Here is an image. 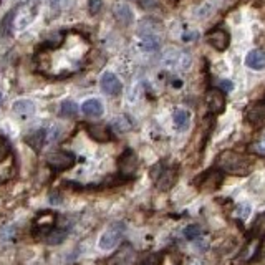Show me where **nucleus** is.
Listing matches in <instances>:
<instances>
[{
    "label": "nucleus",
    "instance_id": "28",
    "mask_svg": "<svg viewBox=\"0 0 265 265\" xmlns=\"http://www.w3.org/2000/svg\"><path fill=\"white\" fill-rule=\"evenodd\" d=\"M252 149H254L257 154H262V156H265V135L258 139L257 143H254V146H252Z\"/></svg>",
    "mask_w": 265,
    "mask_h": 265
},
{
    "label": "nucleus",
    "instance_id": "5",
    "mask_svg": "<svg viewBox=\"0 0 265 265\" xmlns=\"http://www.w3.org/2000/svg\"><path fill=\"white\" fill-rule=\"evenodd\" d=\"M222 181H224V172L221 169L214 168L201 174V177H199L196 182L199 184V188L204 191H216L222 186Z\"/></svg>",
    "mask_w": 265,
    "mask_h": 265
},
{
    "label": "nucleus",
    "instance_id": "22",
    "mask_svg": "<svg viewBox=\"0 0 265 265\" xmlns=\"http://www.w3.org/2000/svg\"><path fill=\"white\" fill-rule=\"evenodd\" d=\"M65 237H66V230L65 229H53L48 235L45 237V241H46V244H62L63 241H65Z\"/></svg>",
    "mask_w": 265,
    "mask_h": 265
},
{
    "label": "nucleus",
    "instance_id": "18",
    "mask_svg": "<svg viewBox=\"0 0 265 265\" xmlns=\"http://www.w3.org/2000/svg\"><path fill=\"white\" fill-rule=\"evenodd\" d=\"M172 121H174V128L182 131L189 126V121H191V115L186 110H176L174 115H172Z\"/></svg>",
    "mask_w": 265,
    "mask_h": 265
},
{
    "label": "nucleus",
    "instance_id": "2",
    "mask_svg": "<svg viewBox=\"0 0 265 265\" xmlns=\"http://www.w3.org/2000/svg\"><path fill=\"white\" fill-rule=\"evenodd\" d=\"M126 225L123 222H113L108 229H106L101 237H99L98 245L101 250H113L116 245L121 242V238L124 235Z\"/></svg>",
    "mask_w": 265,
    "mask_h": 265
},
{
    "label": "nucleus",
    "instance_id": "33",
    "mask_svg": "<svg viewBox=\"0 0 265 265\" xmlns=\"http://www.w3.org/2000/svg\"><path fill=\"white\" fill-rule=\"evenodd\" d=\"M258 255L265 257V235H263V238L260 241V249H258Z\"/></svg>",
    "mask_w": 265,
    "mask_h": 265
},
{
    "label": "nucleus",
    "instance_id": "7",
    "mask_svg": "<svg viewBox=\"0 0 265 265\" xmlns=\"http://www.w3.org/2000/svg\"><path fill=\"white\" fill-rule=\"evenodd\" d=\"M207 42L217 51H224L227 50V46L230 43V35L224 29H216L207 33Z\"/></svg>",
    "mask_w": 265,
    "mask_h": 265
},
{
    "label": "nucleus",
    "instance_id": "6",
    "mask_svg": "<svg viewBox=\"0 0 265 265\" xmlns=\"http://www.w3.org/2000/svg\"><path fill=\"white\" fill-rule=\"evenodd\" d=\"M99 86H101L103 93H106V95L110 96H116L121 93V82H119V78L115 75V73L111 71H106L103 73L101 80H99Z\"/></svg>",
    "mask_w": 265,
    "mask_h": 265
},
{
    "label": "nucleus",
    "instance_id": "23",
    "mask_svg": "<svg viewBox=\"0 0 265 265\" xmlns=\"http://www.w3.org/2000/svg\"><path fill=\"white\" fill-rule=\"evenodd\" d=\"M202 234V229L199 227V225L192 224V225H188V227L184 229V237L188 238V241H196Z\"/></svg>",
    "mask_w": 265,
    "mask_h": 265
},
{
    "label": "nucleus",
    "instance_id": "34",
    "mask_svg": "<svg viewBox=\"0 0 265 265\" xmlns=\"http://www.w3.org/2000/svg\"><path fill=\"white\" fill-rule=\"evenodd\" d=\"M0 104H2V93H0Z\"/></svg>",
    "mask_w": 265,
    "mask_h": 265
},
{
    "label": "nucleus",
    "instance_id": "32",
    "mask_svg": "<svg viewBox=\"0 0 265 265\" xmlns=\"http://www.w3.org/2000/svg\"><path fill=\"white\" fill-rule=\"evenodd\" d=\"M197 37V33H194V32H191V33H184V42H191L192 38H196Z\"/></svg>",
    "mask_w": 265,
    "mask_h": 265
},
{
    "label": "nucleus",
    "instance_id": "14",
    "mask_svg": "<svg viewBox=\"0 0 265 265\" xmlns=\"http://www.w3.org/2000/svg\"><path fill=\"white\" fill-rule=\"evenodd\" d=\"M245 65H247L249 68L257 70V71L263 70L265 68V51L260 48L249 51L247 57H245Z\"/></svg>",
    "mask_w": 265,
    "mask_h": 265
},
{
    "label": "nucleus",
    "instance_id": "30",
    "mask_svg": "<svg viewBox=\"0 0 265 265\" xmlns=\"http://www.w3.org/2000/svg\"><path fill=\"white\" fill-rule=\"evenodd\" d=\"M250 214V205L247 202H244L242 205H238V209H237V216L241 217V219H247Z\"/></svg>",
    "mask_w": 265,
    "mask_h": 265
},
{
    "label": "nucleus",
    "instance_id": "25",
    "mask_svg": "<svg viewBox=\"0 0 265 265\" xmlns=\"http://www.w3.org/2000/svg\"><path fill=\"white\" fill-rule=\"evenodd\" d=\"M164 260V255L161 252H156V254H149L146 255V258L143 260V265H161Z\"/></svg>",
    "mask_w": 265,
    "mask_h": 265
},
{
    "label": "nucleus",
    "instance_id": "29",
    "mask_svg": "<svg viewBox=\"0 0 265 265\" xmlns=\"http://www.w3.org/2000/svg\"><path fill=\"white\" fill-rule=\"evenodd\" d=\"M219 90L224 91V93H230L234 90V83H232V80H221L219 82Z\"/></svg>",
    "mask_w": 265,
    "mask_h": 265
},
{
    "label": "nucleus",
    "instance_id": "20",
    "mask_svg": "<svg viewBox=\"0 0 265 265\" xmlns=\"http://www.w3.org/2000/svg\"><path fill=\"white\" fill-rule=\"evenodd\" d=\"M115 17L121 25H129L132 22V12H131L129 7L124 5V4L118 5L115 9Z\"/></svg>",
    "mask_w": 265,
    "mask_h": 265
},
{
    "label": "nucleus",
    "instance_id": "9",
    "mask_svg": "<svg viewBox=\"0 0 265 265\" xmlns=\"http://www.w3.org/2000/svg\"><path fill=\"white\" fill-rule=\"evenodd\" d=\"M258 249H260V242L255 241V238H250V241L245 242V245L241 249V252H238L235 263L244 265V263H249L250 260H254L255 255L258 254Z\"/></svg>",
    "mask_w": 265,
    "mask_h": 265
},
{
    "label": "nucleus",
    "instance_id": "26",
    "mask_svg": "<svg viewBox=\"0 0 265 265\" xmlns=\"http://www.w3.org/2000/svg\"><path fill=\"white\" fill-rule=\"evenodd\" d=\"M265 230V212L263 214H260L257 219H255V222H254V234H260V232Z\"/></svg>",
    "mask_w": 265,
    "mask_h": 265
},
{
    "label": "nucleus",
    "instance_id": "27",
    "mask_svg": "<svg viewBox=\"0 0 265 265\" xmlns=\"http://www.w3.org/2000/svg\"><path fill=\"white\" fill-rule=\"evenodd\" d=\"M101 9H103V0H90L88 2V10L91 15H96Z\"/></svg>",
    "mask_w": 265,
    "mask_h": 265
},
{
    "label": "nucleus",
    "instance_id": "31",
    "mask_svg": "<svg viewBox=\"0 0 265 265\" xmlns=\"http://www.w3.org/2000/svg\"><path fill=\"white\" fill-rule=\"evenodd\" d=\"M143 42H144V48L146 50H156L157 48V40L156 38H152V37H146L144 40H143Z\"/></svg>",
    "mask_w": 265,
    "mask_h": 265
},
{
    "label": "nucleus",
    "instance_id": "21",
    "mask_svg": "<svg viewBox=\"0 0 265 265\" xmlns=\"http://www.w3.org/2000/svg\"><path fill=\"white\" fill-rule=\"evenodd\" d=\"M60 115L63 118H75L78 115V104L71 99H65L60 106Z\"/></svg>",
    "mask_w": 265,
    "mask_h": 265
},
{
    "label": "nucleus",
    "instance_id": "1",
    "mask_svg": "<svg viewBox=\"0 0 265 265\" xmlns=\"http://www.w3.org/2000/svg\"><path fill=\"white\" fill-rule=\"evenodd\" d=\"M217 169L232 176H247L252 169V163L241 152L227 149L217 157Z\"/></svg>",
    "mask_w": 265,
    "mask_h": 265
},
{
    "label": "nucleus",
    "instance_id": "10",
    "mask_svg": "<svg viewBox=\"0 0 265 265\" xmlns=\"http://www.w3.org/2000/svg\"><path fill=\"white\" fill-rule=\"evenodd\" d=\"M138 169V157L131 149H126L121 157H119V171H121L123 176L131 177Z\"/></svg>",
    "mask_w": 265,
    "mask_h": 265
},
{
    "label": "nucleus",
    "instance_id": "15",
    "mask_svg": "<svg viewBox=\"0 0 265 265\" xmlns=\"http://www.w3.org/2000/svg\"><path fill=\"white\" fill-rule=\"evenodd\" d=\"M82 111H83V115L88 118H99L103 115V104L96 98L86 99V101L82 104Z\"/></svg>",
    "mask_w": 265,
    "mask_h": 265
},
{
    "label": "nucleus",
    "instance_id": "8",
    "mask_svg": "<svg viewBox=\"0 0 265 265\" xmlns=\"http://www.w3.org/2000/svg\"><path fill=\"white\" fill-rule=\"evenodd\" d=\"M205 104L210 113L214 115H221L225 110V96L221 90H209L207 95H205Z\"/></svg>",
    "mask_w": 265,
    "mask_h": 265
},
{
    "label": "nucleus",
    "instance_id": "16",
    "mask_svg": "<svg viewBox=\"0 0 265 265\" xmlns=\"http://www.w3.org/2000/svg\"><path fill=\"white\" fill-rule=\"evenodd\" d=\"M45 139H46V131L45 129H35L25 136V143L29 144L33 151H40L43 148Z\"/></svg>",
    "mask_w": 265,
    "mask_h": 265
},
{
    "label": "nucleus",
    "instance_id": "4",
    "mask_svg": "<svg viewBox=\"0 0 265 265\" xmlns=\"http://www.w3.org/2000/svg\"><path fill=\"white\" fill-rule=\"evenodd\" d=\"M55 222H57L55 212H42V214L37 216L35 222H33V234H35V237L45 238L55 229Z\"/></svg>",
    "mask_w": 265,
    "mask_h": 265
},
{
    "label": "nucleus",
    "instance_id": "17",
    "mask_svg": "<svg viewBox=\"0 0 265 265\" xmlns=\"http://www.w3.org/2000/svg\"><path fill=\"white\" fill-rule=\"evenodd\" d=\"M35 111V104H33L30 99H18V101L13 103V113L20 118H29Z\"/></svg>",
    "mask_w": 265,
    "mask_h": 265
},
{
    "label": "nucleus",
    "instance_id": "24",
    "mask_svg": "<svg viewBox=\"0 0 265 265\" xmlns=\"http://www.w3.org/2000/svg\"><path fill=\"white\" fill-rule=\"evenodd\" d=\"M113 128H115L118 132H124V131L131 129V123L124 116H119V118L115 119V121H113Z\"/></svg>",
    "mask_w": 265,
    "mask_h": 265
},
{
    "label": "nucleus",
    "instance_id": "13",
    "mask_svg": "<svg viewBox=\"0 0 265 265\" xmlns=\"http://www.w3.org/2000/svg\"><path fill=\"white\" fill-rule=\"evenodd\" d=\"M86 131H88L90 138L98 143H108L111 139V131L106 124H99V123L88 124L86 126Z\"/></svg>",
    "mask_w": 265,
    "mask_h": 265
},
{
    "label": "nucleus",
    "instance_id": "19",
    "mask_svg": "<svg viewBox=\"0 0 265 265\" xmlns=\"http://www.w3.org/2000/svg\"><path fill=\"white\" fill-rule=\"evenodd\" d=\"M15 15H17V9H12L10 12H7V15L2 18V22H0V33H2L4 37H9L12 33Z\"/></svg>",
    "mask_w": 265,
    "mask_h": 265
},
{
    "label": "nucleus",
    "instance_id": "11",
    "mask_svg": "<svg viewBox=\"0 0 265 265\" xmlns=\"http://www.w3.org/2000/svg\"><path fill=\"white\" fill-rule=\"evenodd\" d=\"M177 182V168H166L157 176L156 186L159 191H169Z\"/></svg>",
    "mask_w": 265,
    "mask_h": 265
},
{
    "label": "nucleus",
    "instance_id": "12",
    "mask_svg": "<svg viewBox=\"0 0 265 265\" xmlns=\"http://www.w3.org/2000/svg\"><path fill=\"white\" fill-rule=\"evenodd\" d=\"M245 118L247 121L254 126H260L265 121V101H257L254 104H250L245 113Z\"/></svg>",
    "mask_w": 265,
    "mask_h": 265
},
{
    "label": "nucleus",
    "instance_id": "3",
    "mask_svg": "<svg viewBox=\"0 0 265 265\" xmlns=\"http://www.w3.org/2000/svg\"><path fill=\"white\" fill-rule=\"evenodd\" d=\"M46 163H48V166L55 172H60V171L70 169L71 166L76 163V156H75V152H71V151H57L48 156Z\"/></svg>",
    "mask_w": 265,
    "mask_h": 265
}]
</instances>
